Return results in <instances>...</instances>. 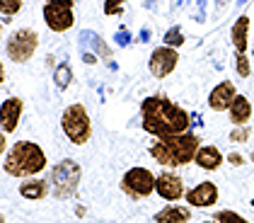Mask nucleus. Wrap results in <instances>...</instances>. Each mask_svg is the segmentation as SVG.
Listing matches in <instances>:
<instances>
[{
  "label": "nucleus",
  "instance_id": "2eb2a0df",
  "mask_svg": "<svg viewBox=\"0 0 254 223\" xmlns=\"http://www.w3.org/2000/svg\"><path fill=\"white\" fill-rule=\"evenodd\" d=\"M230 39L237 54H247V44H250V15H240L235 20L230 29Z\"/></svg>",
  "mask_w": 254,
  "mask_h": 223
},
{
  "label": "nucleus",
  "instance_id": "423d86ee",
  "mask_svg": "<svg viewBox=\"0 0 254 223\" xmlns=\"http://www.w3.org/2000/svg\"><path fill=\"white\" fill-rule=\"evenodd\" d=\"M39 49V34L37 29L32 27H22V29H15L7 41H5V56L12 63H27L34 59Z\"/></svg>",
  "mask_w": 254,
  "mask_h": 223
},
{
  "label": "nucleus",
  "instance_id": "f03ea898",
  "mask_svg": "<svg viewBox=\"0 0 254 223\" xmlns=\"http://www.w3.org/2000/svg\"><path fill=\"white\" fill-rule=\"evenodd\" d=\"M201 148V139L194 131H187V134H179V136H170V139H157L148 153L155 162H160L162 167H182V165H189L196 160V153Z\"/></svg>",
  "mask_w": 254,
  "mask_h": 223
},
{
  "label": "nucleus",
  "instance_id": "7ed1b4c3",
  "mask_svg": "<svg viewBox=\"0 0 254 223\" xmlns=\"http://www.w3.org/2000/svg\"><path fill=\"white\" fill-rule=\"evenodd\" d=\"M46 165H49V160H46V153L39 143L17 141L7 150V155L2 160V170L10 177L27 180V177H37L39 172H44Z\"/></svg>",
  "mask_w": 254,
  "mask_h": 223
},
{
  "label": "nucleus",
  "instance_id": "4be33fe9",
  "mask_svg": "<svg viewBox=\"0 0 254 223\" xmlns=\"http://www.w3.org/2000/svg\"><path fill=\"white\" fill-rule=\"evenodd\" d=\"M184 32H182V27H170V32L165 34V46H172V49H179L182 44H184Z\"/></svg>",
  "mask_w": 254,
  "mask_h": 223
},
{
  "label": "nucleus",
  "instance_id": "9d476101",
  "mask_svg": "<svg viewBox=\"0 0 254 223\" xmlns=\"http://www.w3.org/2000/svg\"><path fill=\"white\" fill-rule=\"evenodd\" d=\"M155 194H160V199H165V202H170V204L179 202L187 194V187H184L182 175L175 172V170L160 172L157 175V182H155Z\"/></svg>",
  "mask_w": 254,
  "mask_h": 223
},
{
  "label": "nucleus",
  "instance_id": "b1692460",
  "mask_svg": "<svg viewBox=\"0 0 254 223\" xmlns=\"http://www.w3.org/2000/svg\"><path fill=\"white\" fill-rule=\"evenodd\" d=\"M250 136H252V129H247V126H235V131L230 134V141L245 143V141H250Z\"/></svg>",
  "mask_w": 254,
  "mask_h": 223
},
{
  "label": "nucleus",
  "instance_id": "1a4fd4ad",
  "mask_svg": "<svg viewBox=\"0 0 254 223\" xmlns=\"http://www.w3.org/2000/svg\"><path fill=\"white\" fill-rule=\"evenodd\" d=\"M179 66V49H172V46H155L150 59H148V71L153 73V78L157 80H165L175 73V68Z\"/></svg>",
  "mask_w": 254,
  "mask_h": 223
},
{
  "label": "nucleus",
  "instance_id": "a878e982",
  "mask_svg": "<svg viewBox=\"0 0 254 223\" xmlns=\"http://www.w3.org/2000/svg\"><path fill=\"white\" fill-rule=\"evenodd\" d=\"M203 223H218V221H203Z\"/></svg>",
  "mask_w": 254,
  "mask_h": 223
},
{
  "label": "nucleus",
  "instance_id": "20e7f679",
  "mask_svg": "<svg viewBox=\"0 0 254 223\" xmlns=\"http://www.w3.org/2000/svg\"><path fill=\"white\" fill-rule=\"evenodd\" d=\"M61 129L73 146H85L92 139V119L87 114V107L80 102L68 104L61 114Z\"/></svg>",
  "mask_w": 254,
  "mask_h": 223
},
{
  "label": "nucleus",
  "instance_id": "dca6fc26",
  "mask_svg": "<svg viewBox=\"0 0 254 223\" xmlns=\"http://www.w3.org/2000/svg\"><path fill=\"white\" fill-rule=\"evenodd\" d=\"M20 194L24 199L39 202V199L51 194V184L46 182V180H39V177H27V180L20 184Z\"/></svg>",
  "mask_w": 254,
  "mask_h": 223
},
{
  "label": "nucleus",
  "instance_id": "393cba45",
  "mask_svg": "<svg viewBox=\"0 0 254 223\" xmlns=\"http://www.w3.org/2000/svg\"><path fill=\"white\" fill-rule=\"evenodd\" d=\"M228 160L233 162L235 167H240V165H242V162H245V158H242V155H240V153H230V155H228Z\"/></svg>",
  "mask_w": 254,
  "mask_h": 223
},
{
  "label": "nucleus",
  "instance_id": "0eeeda50",
  "mask_svg": "<svg viewBox=\"0 0 254 223\" xmlns=\"http://www.w3.org/2000/svg\"><path fill=\"white\" fill-rule=\"evenodd\" d=\"M73 5L75 0H44V22L51 32L63 34L68 29H73L75 24V15H73Z\"/></svg>",
  "mask_w": 254,
  "mask_h": 223
},
{
  "label": "nucleus",
  "instance_id": "a211bd4d",
  "mask_svg": "<svg viewBox=\"0 0 254 223\" xmlns=\"http://www.w3.org/2000/svg\"><path fill=\"white\" fill-rule=\"evenodd\" d=\"M252 102L247 100L245 95H237L233 102V107L228 109V117H230V124L233 126H245V124L252 119Z\"/></svg>",
  "mask_w": 254,
  "mask_h": 223
},
{
  "label": "nucleus",
  "instance_id": "aec40b11",
  "mask_svg": "<svg viewBox=\"0 0 254 223\" xmlns=\"http://www.w3.org/2000/svg\"><path fill=\"white\" fill-rule=\"evenodd\" d=\"M213 221L218 223H250L245 216H240L237 211H228V209H220L213 214Z\"/></svg>",
  "mask_w": 254,
  "mask_h": 223
},
{
  "label": "nucleus",
  "instance_id": "412c9836",
  "mask_svg": "<svg viewBox=\"0 0 254 223\" xmlns=\"http://www.w3.org/2000/svg\"><path fill=\"white\" fill-rule=\"evenodd\" d=\"M235 71H237L240 78H250L252 75V66H250L247 54H235Z\"/></svg>",
  "mask_w": 254,
  "mask_h": 223
},
{
  "label": "nucleus",
  "instance_id": "f8f14e48",
  "mask_svg": "<svg viewBox=\"0 0 254 223\" xmlns=\"http://www.w3.org/2000/svg\"><path fill=\"white\" fill-rule=\"evenodd\" d=\"M235 97H237V90H235L233 80H220L213 90L208 92V107L213 112H228L233 107Z\"/></svg>",
  "mask_w": 254,
  "mask_h": 223
},
{
  "label": "nucleus",
  "instance_id": "6e6552de",
  "mask_svg": "<svg viewBox=\"0 0 254 223\" xmlns=\"http://www.w3.org/2000/svg\"><path fill=\"white\" fill-rule=\"evenodd\" d=\"M155 182L157 177L148 167H131L121 177V192L128 199H148L150 194H155Z\"/></svg>",
  "mask_w": 254,
  "mask_h": 223
},
{
  "label": "nucleus",
  "instance_id": "f257e3e1",
  "mask_svg": "<svg viewBox=\"0 0 254 223\" xmlns=\"http://www.w3.org/2000/svg\"><path fill=\"white\" fill-rule=\"evenodd\" d=\"M140 124L155 139H170L191 129V117L167 95H150L140 102Z\"/></svg>",
  "mask_w": 254,
  "mask_h": 223
},
{
  "label": "nucleus",
  "instance_id": "39448f33",
  "mask_svg": "<svg viewBox=\"0 0 254 223\" xmlns=\"http://www.w3.org/2000/svg\"><path fill=\"white\" fill-rule=\"evenodd\" d=\"M80 180H82V167L75 160H61L51 170V187L59 199H70L78 194Z\"/></svg>",
  "mask_w": 254,
  "mask_h": 223
},
{
  "label": "nucleus",
  "instance_id": "f3484780",
  "mask_svg": "<svg viewBox=\"0 0 254 223\" xmlns=\"http://www.w3.org/2000/svg\"><path fill=\"white\" fill-rule=\"evenodd\" d=\"M196 165L206 172H215L220 165H223V153L215 148V146H201L198 153H196Z\"/></svg>",
  "mask_w": 254,
  "mask_h": 223
},
{
  "label": "nucleus",
  "instance_id": "5701e85b",
  "mask_svg": "<svg viewBox=\"0 0 254 223\" xmlns=\"http://www.w3.org/2000/svg\"><path fill=\"white\" fill-rule=\"evenodd\" d=\"M128 0H104V15L107 17H114L119 15L121 10H124V5H126Z\"/></svg>",
  "mask_w": 254,
  "mask_h": 223
},
{
  "label": "nucleus",
  "instance_id": "ddd939ff",
  "mask_svg": "<svg viewBox=\"0 0 254 223\" xmlns=\"http://www.w3.org/2000/svg\"><path fill=\"white\" fill-rule=\"evenodd\" d=\"M22 112H24V102L20 97H7L2 100V107H0V119H2V134H12L17 129V124L22 119Z\"/></svg>",
  "mask_w": 254,
  "mask_h": 223
},
{
  "label": "nucleus",
  "instance_id": "4468645a",
  "mask_svg": "<svg viewBox=\"0 0 254 223\" xmlns=\"http://www.w3.org/2000/svg\"><path fill=\"white\" fill-rule=\"evenodd\" d=\"M191 221V209L182 204H167L155 214V223H189Z\"/></svg>",
  "mask_w": 254,
  "mask_h": 223
},
{
  "label": "nucleus",
  "instance_id": "6ab92c4d",
  "mask_svg": "<svg viewBox=\"0 0 254 223\" xmlns=\"http://www.w3.org/2000/svg\"><path fill=\"white\" fill-rule=\"evenodd\" d=\"M22 2L24 0H0V15H2V22H10L17 12H20Z\"/></svg>",
  "mask_w": 254,
  "mask_h": 223
},
{
  "label": "nucleus",
  "instance_id": "9b49d317",
  "mask_svg": "<svg viewBox=\"0 0 254 223\" xmlns=\"http://www.w3.org/2000/svg\"><path fill=\"white\" fill-rule=\"evenodd\" d=\"M218 187L213 182H198L196 187L191 189H187V194H184V199L189 206H198V209H208V206H215L218 204Z\"/></svg>",
  "mask_w": 254,
  "mask_h": 223
}]
</instances>
